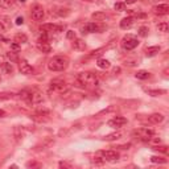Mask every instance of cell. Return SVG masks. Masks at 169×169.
I'll list each match as a JSON object with an SVG mask.
<instances>
[{
	"label": "cell",
	"mask_w": 169,
	"mask_h": 169,
	"mask_svg": "<svg viewBox=\"0 0 169 169\" xmlns=\"http://www.w3.org/2000/svg\"><path fill=\"white\" fill-rule=\"evenodd\" d=\"M69 66V58L66 56H54L48 61V67L52 72H63Z\"/></svg>",
	"instance_id": "cell-1"
},
{
	"label": "cell",
	"mask_w": 169,
	"mask_h": 169,
	"mask_svg": "<svg viewBox=\"0 0 169 169\" xmlns=\"http://www.w3.org/2000/svg\"><path fill=\"white\" fill-rule=\"evenodd\" d=\"M77 81L79 86L83 87H95L98 85V77L97 74L91 72H82L77 75Z\"/></svg>",
	"instance_id": "cell-2"
},
{
	"label": "cell",
	"mask_w": 169,
	"mask_h": 169,
	"mask_svg": "<svg viewBox=\"0 0 169 169\" xmlns=\"http://www.w3.org/2000/svg\"><path fill=\"white\" fill-rule=\"evenodd\" d=\"M132 135L141 141H149L153 138L155 132L152 131V129H148V128H139V129H135V131L132 132Z\"/></svg>",
	"instance_id": "cell-3"
},
{
	"label": "cell",
	"mask_w": 169,
	"mask_h": 169,
	"mask_svg": "<svg viewBox=\"0 0 169 169\" xmlns=\"http://www.w3.org/2000/svg\"><path fill=\"white\" fill-rule=\"evenodd\" d=\"M120 45L124 50H132V49H135L139 45V40L136 37H134V36L128 35V36H126V37L122 38Z\"/></svg>",
	"instance_id": "cell-4"
},
{
	"label": "cell",
	"mask_w": 169,
	"mask_h": 169,
	"mask_svg": "<svg viewBox=\"0 0 169 169\" xmlns=\"http://www.w3.org/2000/svg\"><path fill=\"white\" fill-rule=\"evenodd\" d=\"M50 90L54 92H58V94H65V92H67V90H69V86H67L66 82H63V81L56 79V81H52V82H50Z\"/></svg>",
	"instance_id": "cell-5"
},
{
	"label": "cell",
	"mask_w": 169,
	"mask_h": 169,
	"mask_svg": "<svg viewBox=\"0 0 169 169\" xmlns=\"http://www.w3.org/2000/svg\"><path fill=\"white\" fill-rule=\"evenodd\" d=\"M97 156H100L102 159L107 161H118L119 160V153L116 151H112V149H108V151H100L97 153Z\"/></svg>",
	"instance_id": "cell-6"
},
{
	"label": "cell",
	"mask_w": 169,
	"mask_h": 169,
	"mask_svg": "<svg viewBox=\"0 0 169 169\" xmlns=\"http://www.w3.org/2000/svg\"><path fill=\"white\" fill-rule=\"evenodd\" d=\"M104 26L103 25H99V24H95V23H89L86 25L82 26V33L83 35H89V33H95V32H100L103 31Z\"/></svg>",
	"instance_id": "cell-7"
},
{
	"label": "cell",
	"mask_w": 169,
	"mask_h": 169,
	"mask_svg": "<svg viewBox=\"0 0 169 169\" xmlns=\"http://www.w3.org/2000/svg\"><path fill=\"white\" fill-rule=\"evenodd\" d=\"M31 17L35 21H41L44 17H45V11H44V8L41 6H38V4H36L33 8H32L31 11Z\"/></svg>",
	"instance_id": "cell-8"
},
{
	"label": "cell",
	"mask_w": 169,
	"mask_h": 169,
	"mask_svg": "<svg viewBox=\"0 0 169 169\" xmlns=\"http://www.w3.org/2000/svg\"><path fill=\"white\" fill-rule=\"evenodd\" d=\"M19 70L21 72V74H25V75H29V74H33V67L26 62L25 60H21L19 61Z\"/></svg>",
	"instance_id": "cell-9"
},
{
	"label": "cell",
	"mask_w": 169,
	"mask_h": 169,
	"mask_svg": "<svg viewBox=\"0 0 169 169\" xmlns=\"http://www.w3.org/2000/svg\"><path fill=\"white\" fill-rule=\"evenodd\" d=\"M127 123V119L123 116H115L112 118L111 120H108V126L112 127V128H120L122 126H124V124Z\"/></svg>",
	"instance_id": "cell-10"
},
{
	"label": "cell",
	"mask_w": 169,
	"mask_h": 169,
	"mask_svg": "<svg viewBox=\"0 0 169 169\" xmlns=\"http://www.w3.org/2000/svg\"><path fill=\"white\" fill-rule=\"evenodd\" d=\"M63 26L62 25H56V24H44L41 26V31L44 32H56V33H60V32L63 31Z\"/></svg>",
	"instance_id": "cell-11"
},
{
	"label": "cell",
	"mask_w": 169,
	"mask_h": 169,
	"mask_svg": "<svg viewBox=\"0 0 169 169\" xmlns=\"http://www.w3.org/2000/svg\"><path fill=\"white\" fill-rule=\"evenodd\" d=\"M153 13L159 15V16H164V15H168L169 13V6L168 4H159V6L153 7Z\"/></svg>",
	"instance_id": "cell-12"
},
{
	"label": "cell",
	"mask_w": 169,
	"mask_h": 169,
	"mask_svg": "<svg viewBox=\"0 0 169 169\" xmlns=\"http://www.w3.org/2000/svg\"><path fill=\"white\" fill-rule=\"evenodd\" d=\"M102 52H104V48H99V49H97V50H92L91 53H89L87 56H85V57L82 58V61H90V60H94V58H97V57H99L100 54H102Z\"/></svg>",
	"instance_id": "cell-13"
},
{
	"label": "cell",
	"mask_w": 169,
	"mask_h": 169,
	"mask_svg": "<svg viewBox=\"0 0 169 169\" xmlns=\"http://www.w3.org/2000/svg\"><path fill=\"white\" fill-rule=\"evenodd\" d=\"M42 100H44V97L40 91L31 92V103L32 104H38V103H41Z\"/></svg>",
	"instance_id": "cell-14"
},
{
	"label": "cell",
	"mask_w": 169,
	"mask_h": 169,
	"mask_svg": "<svg viewBox=\"0 0 169 169\" xmlns=\"http://www.w3.org/2000/svg\"><path fill=\"white\" fill-rule=\"evenodd\" d=\"M73 48H74L75 50L83 52V50L86 49V44H85V41H83L82 38H74V40H73Z\"/></svg>",
	"instance_id": "cell-15"
},
{
	"label": "cell",
	"mask_w": 169,
	"mask_h": 169,
	"mask_svg": "<svg viewBox=\"0 0 169 169\" xmlns=\"http://www.w3.org/2000/svg\"><path fill=\"white\" fill-rule=\"evenodd\" d=\"M164 120V115L163 114H152V115H149L148 116V122L149 123H152V124H159V123H161V122Z\"/></svg>",
	"instance_id": "cell-16"
},
{
	"label": "cell",
	"mask_w": 169,
	"mask_h": 169,
	"mask_svg": "<svg viewBox=\"0 0 169 169\" xmlns=\"http://www.w3.org/2000/svg\"><path fill=\"white\" fill-rule=\"evenodd\" d=\"M37 49L42 53H50L52 52V46L49 45L48 42H45V41H37Z\"/></svg>",
	"instance_id": "cell-17"
},
{
	"label": "cell",
	"mask_w": 169,
	"mask_h": 169,
	"mask_svg": "<svg viewBox=\"0 0 169 169\" xmlns=\"http://www.w3.org/2000/svg\"><path fill=\"white\" fill-rule=\"evenodd\" d=\"M91 19L94 21H98V23H100V21L107 20V15L104 13V12H94V13L91 15Z\"/></svg>",
	"instance_id": "cell-18"
},
{
	"label": "cell",
	"mask_w": 169,
	"mask_h": 169,
	"mask_svg": "<svg viewBox=\"0 0 169 169\" xmlns=\"http://www.w3.org/2000/svg\"><path fill=\"white\" fill-rule=\"evenodd\" d=\"M134 25V19L132 17H124L123 20L120 21V28L122 29H129Z\"/></svg>",
	"instance_id": "cell-19"
},
{
	"label": "cell",
	"mask_w": 169,
	"mask_h": 169,
	"mask_svg": "<svg viewBox=\"0 0 169 169\" xmlns=\"http://www.w3.org/2000/svg\"><path fill=\"white\" fill-rule=\"evenodd\" d=\"M160 52V46H149L145 49V56L147 57H153Z\"/></svg>",
	"instance_id": "cell-20"
},
{
	"label": "cell",
	"mask_w": 169,
	"mask_h": 169,
	"mask_svg": "<svg viewBox=\"0 0 169 169\" xmlns=\"http://www.w3.org/2000/svg\"><path fill=\"white\" fill-rule=\"evenodd\" d=\"M122 136H123V134H122L120 131L112 132V134H110V135H107V136H104V140H106V141H114V140H118V139H120Z\"/></svg>",
	"instance_id": "cell-21"
},
{
	"label": "cell",
	"mask_w": 169,
	"mask_h": 169,
	"mask_svg": "<svg viewBox=\"0 0 169 169\" xmlns=\"http://www.w3.org/2000/svg\"><path fill=\"white\" fill-rule=\"evenodd\" d=\"M97 65L98 67H100V69H110L111 67V63H110L108 60H104V58H99V60L97 61Z\"/></svg>",
	"instance_id": "cell-22"
},
{
	"label": "cell",
	"mask_w": 169,
	"mask_h": 169,
	"mask_svg": "<svg viewBox=\"0 0 169 169\" xmlns=\"http://www.w3.org/2000/svg\"><path fill=\"white\" fill-rule=\"evenodd\" d=\"M116 111H118V107L112 104V106H108L107 108H104L103 111H100L99 114L97 115V116H102V115H108V114H111V112H116Z\"/></svg>",
	"instance_id": "cell-23"
},
{
	"label": "cell",
	"mask_w": 169,
	"mask_h": 169,
	"mask_svg": "<svg viewBox=\"0 0 169 169\" xmlns=\"http://www.w3.org/2000/svg\"><path fill=\"white\" fill-rule=\"evenodd\" d=\"M19 98H20V99H23V100H25L26 103L32 104L31 103V92L26 91V90H23V91H20V94H19Z\"/></svg>",
	"instance_id": "cell-24"
},
{
	"label": "cell",
	"mask_w": 169,
	"mask_h": 169,
	"mask_svg": "<svg viewBox=\"0 0 169 169\" xmlns=\"http://www.w3.org/2000/svg\"><path fill=\"white\" fill-rule=\"evenodd\" d=\"M28 41V37H26V35H24V33H17V35L15 36V42L17 44H24Z\"/></svg>",
	"instance_id": "cell-25"
},
{
	"label": "cell",
	"mask_w": 169,
	"mask_h": 169,
	"mask_svg": "<svg viewBox=\"0 0 169 169\" xmlns=\"http://www.w3.org/2000/svg\"><path fill=\"white\" fill-rule=\"evenodd\" d=\"M149 75H151V74H149L147 70H139V72L135 74V77L138 78V79H148Z\"/></svg>",
	"instance_id": "cell-26"
},
{
	"label": "cell",
	"mask_w": 169,
	"mask_h": 169,
	"mask_svg": "<svg viewBox=\"0 0 169 169\" xmlns=\"http://www.w3.org/2000/svg\"><path fill=\"white\" fill-rule=\"evenodd\" d=\"M151 161L155 164H166L168 163V160L164 157H161V156H152L151 157Z\"/></svg>",
	"instance_id": "cell-27"
},
{
	"label": "cell",
	"mask_w": 169,
	"mask_h": 169,
	"mask_svg": "<svg viewBox=\"0 0 169 169\" xmlns=\"http://www.w3.org/2000/svg\"><path fill=\"white\" fill-rule=\"evenodd\" d=\"M157 31H159V32H163V33H166V32L169 31L168 23H165V21H164V23H160V24L157 25Z\"/></svg>",
	"instance_id": "cell-28"
},
{
	"label": "cell",
	"mask_w": 169,
	"mask_h": 169,
	"mask_svg": "<svg viewBox=\"0 0 169 169\" xmlns=\"http://www.w3.org/2000/svg\"><path fill=\"white\" fill-rule=\"evenodd\" d=\"M147 92H148L149 95H152V97H159V95L161 94H165V90H147Z\"/></svg>",
	"instance_id": "cell-29"
},
{
	"label": "cell",
	"mask_w": 169,
	"mask_h": 169,
	"mask_svg": "<svg viewBox=\"0 0 169 169\" xmlns=\"http://www.w3.org/2000/svg\"><path fill=\"white\" fill-rule=\"evenodd\" d=\"M7 57H8L9 60L12 61V62H17V61H19V56H17V53L12 52V50H11V52L7 53Z\"/></svg>",
	"instance_id": "cell-30"
},
{
	"label": "cell",
	"mask_w": 169,
	"mask_h": 169,
	"mask_svg": "<svg viewBox=\"0 0 169 169\" xmlns=\"http://www.w3.org/2000/svg\"><path fill=\"white\" fill-rule=\"evenodd\" d=\"M8 20L9 19L7 17V16H1V17H0V24H1L4 28H8V26L11 25V23H8Z\"/></svg>",
	"instance_id": "cell-31"
},
{
	"label": "cell",
	"mask_w": 169,
	"mask_h": 169,
	"mask_svg": "<svg viewBox=\"0 0 169 169\" xmlns=\"http://www.w3.org/2000/svg\"><path fill=\"white\" fill-rule=\"evenodd\" d=\"M114 8H115V11H119V12L126 11V3H116L114 6Z\"/></svg>",
	"instance_id": "cell-32"
},
{
	"label": "cell",
	"mask_w": 169,
	"mask_h": 169,
	"mask_svg": "<svg viewBox=\"0 0 169 169\" xmlns=\"http://www.w3.org/2000/svg\"><path fill=\"white\" fill-rule=\"evenodd\" d=\"M147 35H148V28L147 26H140V29H139V36L140 37H145Z\"/></svg>",
	"instance_id": "cell-33"
},
{
	"label": "cell",
	"mask_w": 169,
	"mask_h": 169,
	"mask_svg": "<svg viewBox=\"0 0 169 169\" xmlns=\"http://www.w3.org/2000/svg\"><path fill=\"white\" fill-rule=\"evenodd\" d=\"M3 67H4V70H6L7 73H9V74H11V73H13V66H12V63H3Z\"/></svg>",
	"instance_id": "cell-34"
},
{
	"label": "cell",
	"mask_w": 169,
	"mask_h": 169,
	"mask_svg": "<svg viewBox=\"0 0 169 169\" xmlns=\"http://www.w3.org/2000/svg\"><path fill=\"white\" fill-rule=\"evenodd\" d=\"M26 166H28V168H40L41 164L37 163V161H28V163H26Z\"/></svg>",
	"instance_id": "cell-35"
},
{
	"label": "cell",
	"mask_w": 169,
	"mask_h": 169,
	"mask_svg": "<svg viewBox=\"0 0 169 169\" xmlns=\"http://www.w3.org/2000/svg\"><path fill=\"white\" fill-rule=\"evenodd\" d=\"M13 3H15V0H0V4L3 7H11L13 6Z\"/></svg>",
	"instance_id": "cell-36"
},
{
	"label": "cell",
	"mask_w": 169,
	"mask_h": 169,
	"mask_svg": "<svg viewBox=\"0 0 169 169\" xmlns=\"http://www.w3.org/2000/svg\"><path fill=\"white\" fill-rule=\"evenodd\" d=\"M138 62H139V60H129V58L124 60V65H128V66H135ZM138 65H139V63H138Z\"/></svg>",
	"instance_id": "cell-37"
},
{
	"label": "cell",
	"mask_w": 169,
	"mask_h": 169,
	"mask_svg": "<svg viewBox=\"0 0 169 169\" xmlns=\"http://www.w3.org/2000/svg\"><path fill=\"white\" fill-rule=\"evenodd\" d=\"M13 97L12 92H0V100L1 99H11Z\"/></svg>",
	"instance_id": "cell-38"
},
{
	"label": "cell",
	"mask_w": 169,
	"mask_h": 169,
	"mask_svg": "<svg viewBox=\"0 0 169 169\" xmlns=\"http://www.w3.org/2000/svg\"><path fill=\"white\" fill-rule=\"evenodd\" d=\"M57 13L60 15V16H63V17H66V16L69 15V9H67V8H60Z\"/></svg>",
	"instance_id": "cell-39"
},
{
	"label": "cell",
	"mask_w": 169,
	"mask_h": 169,
	"mask_svg": "<svg viewBox=\"0 0 169 169\" xmlns=\"http://www.w3.org/2000/svg\"><path fill=\"white\" fill-rule=\"evenodd\" d=\"M66 37L69 38V40H74V38H75V32L74 31H67V33H66Z\"/></svg>",
	"instance_id": "cell-40"
},
{
	"label": "cell",
	"mask_w": 169,
	"mask_h": 169,
	"mask_svg": "<svg viewBox=\"0 0 169 169\" xmlns=\"http://www.w3.org/2000/svg\"><path fill=\"white\" fill-rule=\"evenodd\" d=\"M58 165H60V168H73L72 166V164H69V163H66V161H61L60 164H58Z\"/></svg>",
	"instance_id": "cell-41"
},
{
	"label": "cell",
	"mask_w": 169,
	"mask_h": 169,
	"mask_svg": "<svg viewBox=\"0 0 169 169\" xmlns=\"http://www.w3.org/2000/svg\"><path fill=\"white\" fill-rule=\"evenodd\" d=\"M23 24H24V19L19 16V17L16 19V25H23Z\"/></svg>",
	"instance_id": "cell-42"
},
{
	"label": "cell",
	"mask_w": 169,
	"mask_h": 169,
	"mask_svg": "<svg viewBox=\"0 0 169 169\" xmlns=\"http://www.w3.org/2000/svg\"><path fill=\"white\" fill-rule=\"evenodd\" d=\"M19 45H20V44L13 42V44L11 45V49H13V50H19V49H20V46H19Z\"/></svg>",
	"instance_id": "cell-43"
},
{
	"label": "cell",
	"mask_w": 169,
	"mask_h": 169,
	"mask_svg": "<svg viewBox=\"0 0 169 169\" xmlns=\"http://www.w3.org/2000/svg\"><path fill=\"white\" fill-rule=\"evenodd\" d=\"M155 149H157V151H161V152H164V153H166V152H168V149H166V147H156Z\"/></svg>",
	"instance_id": "cell-44"
},
{
	"label": "cell",
	"mask_w": 169,
	"mask_h": 169,
	"mask_svg": "<svg viewBox=\"0 0 169 169\" xmlns=\"http://www.w3.org/2000/svg\"><path fill=\"white\" fill-rule=\"evenodd\" d=\"M129 147H131V144H124V145H120L119 148H122V149H128Z\"/></svg>",
	"instance_id": "cell-45"
},
{
	"label": "cell",
	"mask_w": 169,
	"mask_h": 169,
	"mask_svg": "<svg viewBox=\"0 0 169 169\" xmlns=\"http://www.w3.org/2000/svg\"><path fill=\"white\" fill-rule=\"evenodd\" d=\"M6 116V111H3V110H0V118Z\"/></svg>",
	"instance_id": "cell-46"
},
{
	"label": "cell",
	"mask_w": 169,
	"mask_h": 169,
	"mask_svg": "<svg viewBox=\"0 0 169 169\" xmlns=\"http://www.w3.org/2000/svg\"><path fill=\"white\" fill-rule=\"evenodd\" d=\"M135 1H136V0H126V3H127V4H134Z\"/></svg>",
	"instance_id": "cell-47"
},
{
	"label": "cell",
	"mask_w": 169,
	"mask_h": 169,
	"mask_svg": "<svg viewBox=\"0 0 169 169\" xmlns=\"http://www.w3.org/2000/svg\"><path fill=\"white\" fill-rule=\"evenodd\" d=\"M0 41H4V42H8V40H7V38H4L1 35H0Z\"/></svg>",
	"instance_id": "cell-48"
},
{
	"label": "cell",
	"mask_w": 169,
	"mask_h": 169,
	"mask_svg": "<svg viewBox=\"0 0 169 169\" xmlns=\"http://www.w3.org/2000/svg\"><path fill=\"white\" fill-rule=\"evenodd\" d=\"M4 29H6V28H4V26L1 25V24H0V35H1V33L4 32Z\"/></svg>",
	"instance_id": "cell-49"
},
{
	"label": "cell",
	"mask_w": 169,
	"mask_h": 169,
	"mask_svg": "<svg viewBox=\"0 0 169 169\" xmlns=\"http://www.w3.org/2000/svg\"><path fill=\"white\" fill-rule=\"evenodd\" d=\"M118 73H120V69H119V67H116V69L114 70V74H118Z\"/></svg>",
	"instance_id": "cell-50"
},
{
	"label": "cell",
	"mask_w": 169,
	"mask_h": 169,
	"mask_svg": "<svg viewBox=\"0 0 169 169\" xmlns=\"http://www.w3.org/2000/svg\"><path fill=\"white\" fill-rule=\"evenodd\" d=\"M19 1H21V3H25L26 0H19Z\"/></svg>",
	"instance_id": "cell-51"
},
{
	"label": "cell",
	"mask_w": 169,
	"mask_h": 169,
	"mask_svg": "<svg viewBox=\"0 0 169 169\" xmlns=\"http://www.w3.org/2000/svg\"><path fill=\"white\" fill-rule=\"evenodd\" d=\"M85 1H94V0H85Z\"/></svg>",
	"instance_id": "cell-52"
}]
</instances>
